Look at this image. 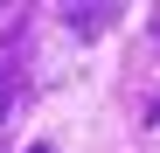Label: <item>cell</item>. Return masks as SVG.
Returning a JSON list of instances; mask_svg holds the SVG:
<instances>
[{"instance_id":"6da1fadb","label":"cell","mask_w":160,"mask_h":153,"mask_svg":"<svg viewBox=\"0 0 160 153\" xmlns=\"http://www.w3.org/2000/svg\"><path fill=\"white\" fill-rule=\"evenodd\" d=\"M112 14H118V7H63V21H70L77 35H98V28H112Z\"/></svg>"},{"instance_id":"7a4b0ae2","label":"cell","mask_w":160,"mask_h":153,"mask_svg":"<svg viewBox=\"0 0 160 153\" xmlns=\"http://www.w3.org/2000/svg\"><path fill=\"white\" fill-rule=\"evenodd\" d=\"M28 153H49V146H28Z\"/></svg>"}]
</instances>
